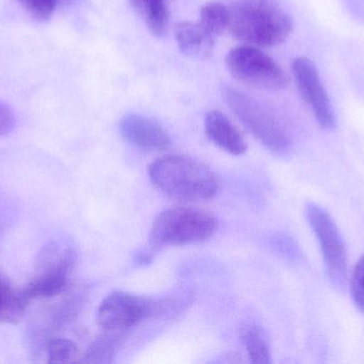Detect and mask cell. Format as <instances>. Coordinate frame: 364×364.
I'll return each instance as SVG.
<instances>
[{
	"label": "cell",
	"instance_id": "6da1fadb",
	"mask_svg": "<svg viewBox=\"0 0 364 364\" xmlns=\"http://www.w3.org/2000/svg\"><path fill=\"white\" fill-rule=\"evenodd\" d=\"M228 9V31L246 45L277 46L292 33V19L277 0H237Z\"/></svg>",
	"mask_w": 364,
	"mask_h": 364
},
{
	"label": "cell",
	"instance_id": "7a4b0ae2",
	"mask_svg": "<svg viewBox=\"0 0 364 364\" xmlns=\"http://www.w3.org/2000/svg\"><path fill=\"white\" fill-rule=\"evenodd\" d=\"M151 183L166 196L179 201L210 200L218 194L215 173L201 162L184 155H168L149 167Z\"/></svg>",
	"mask_w": 364,
	"mask_h": 364
},
{
	"label": "cell",
	"instance_id": "3957f363",
	"mask_svg": "<svg viewBox=\"0 0 364 364\" xmlns=\"http://www.w3.org/2000/svg\"><path fill=\"white\" fill-rule=\"evenodd\" d=\"M218 229V222L207 212L193 207H173L162 212L151 227V251L164 246L186 245L207 241Z\"/></svg>",
	"mask_w": 364,
	"mask_h": 364
},
{
	"label": "cell",
	"instance_id": "277c9868",
	"mask_svg": "<svg viewBox=\"0 0 364 364\" xmlns=\"http://www.w3.org/2000/svg\"><path fill=\"white\" fill-rule=\"evenodd\" d=\"M223 100L257 140L273 153L284 155L291 150V139L277 118L256 98L226 85Z\"/></svg>",
	"mask_w": 364,
	"mask_h": 364
},
{
	"label": "cell",
	"instance_id": "5b68a950",
	"mask_svg": "<svg viewBox=\"0 0 364 364\" xmlns=\"http://www.w3.org/2000/svg\"><path fill=\"white\" fill-rule=\"evenodd\" d=\"M227 68L240 83L263 91H278L289 83L282 66L259 47L242 45L229 51Z\"/></svg>",
	"mask_w": 364,
	"mask_h": 364
},
{
	"label": "cell",
	"instance_id": "8992f818",
	"mask_svg": "<svg viewBox=\"0 0 364 364\" xmlns=\"http://www.w3.org/2000/svg\"><path fill=\"white\" fill-rule=\"evenodd\" d=\"M305 213L318 239L329 279L333 286L343 288L348 277V251L339 228L328 212L316 203H308Z\"/></svg>",
	"mask_w": 364,
	"mask_h": 364
},
{
	"label": "cell",
	"instance_id": "52a82bcc",
	"mask_svg": "<svg viewBox=\"0 0 364 364\" xmlns=\"http://www.w3.org/2000/svg\"><path fill=\"white\" fill-rule=\"evenodd\" d=\"M155 301L126 292H113L100 303L97 321L106 331L126 333L155 313Z\"/></svg>",
	"mask_w": 364,
	"mask_h": 364
},
{
	"label": "cell",
	"instance_id": "ba28073f",
	"mask_svg": "<svg viewBox=\"0 0 364 364\" xmlns=\"http://www.w3.org/2000/svg\"><path fill=\"white\" fill-rule=\"evenodd\" d=\"M292 72L299 94L311 109L318 125L324 130H333L337 119L316 64L309 58L299 56L293 60Z\"/></svg>",
	"mask_w": 364,
	"mask_h": 364
},
{
	"label": "cell",
	"instance_id": "9c48e42d",
	"mask_svg": "<svg viewBox=\"0 0 364 364\" xmlns=\"http://www.w3.org/2000/svg\"><path fill=\"white\" fill-rule=\"evenodd\" d=\"M119 132L128 143L144 151H162L171 145L168 132L144 115H124L119 121Z\"/></svg>",
	"mask_w": 364,
	"mask_h": 364
},
{
	"label": "cell",
	"instance_id": "30bf717a",
	"mask_svg": "<svg viewBox=\"0 0 364 364\" xmlns=\"http://www.w3.org/2000/svg\"><path fill=\"white\" fill-rule=\"evenodd\" d=\"M205 132L209 140L231 155H242L247 150V141L242 132L220 111L205 115Z\"/></svg>",
	"mask_w": 364,
	"mask_h": 364
},
{
	"label": "cell",
	"instance_id": "8fae6325",
	"mask_svg": "<svg viewBox=\"0 0 364 364\" xmlns=\"http://www.w3.org/2000/svg\"><path fill=\"white\" fill-rule=\"evenodd\" d=\"M175 38L181 53L196 60L210 58L215 46V38L199 23L181 21L175 28Z\"/></svg>",
	"mask_w": 364,
	"mask_h": 364
},
{
	"label": "cell",
	"instance_id": "7c38bea8",
	"mask_svg": "<svg viewBox=\"0 0 364 364\" xmlns=\"http://www.w3.org/2000/svg\"><path fill=\"white\" fill-rule=\"evenodd\" d=\"M70 274L64 269H38L23 291L30 299L59 296L68 288Z\"/></svg>",
	"mask_w": 364,
	"mask_h": 364
},
{
	"label": "cell",
	"instance_id": "4fadbf2b",
	"mask_svg": "<svg viewBox=\"0 0 364 364\" xmlns=\"http://www.w3.org/2000/svg\"><path fill=\"white\" fill-rule=\"evenodd\" d=\"M31 299L25 291L17 290L0 271V323H17L27 310Z\"/></svg>",
	"mask_w": 364,
	"mask_h": 364
},
{
	"label": "cell",
	"instance_id": "5bb4252c",
	"mask_svg": "<svg viewBox=\"0 0 364 364\" xmlns=\"http://www.w3.org/2000/svg\"><path fill=\"white\" fill-rule=\"evenodd\" d=\"M130 4L154 36H166L170 24L168 0H130Z\"/></svg>",
	"mask_w": 364,
	"mask_h": 364
},
{
	"label": "cell",
	"instance_id": "9a60e30c",
	"mask_svg": "<svg viewBox=\"0 0 364 364\" xmlns=\"http://www.w3.org/2000/svg\"><path fill=\"white\" fill-rule=\"evenodd\" d=\"M125 333L106 331L95 340L83 356L85 363H111L119 352Z\"/></svg>",
	"mask_w": 364,
	"mask_h": 364
},
{
	"label": "cell",
	"instance_id": "2e32d148",
	"mask_svg": "<svg viewBox=\"0 0 364 364\" xmlns=\"http://www.w3.org/2000/svg\"><path fill=\"white\" fill-rule=\"evenodd\" d=\"M242 341L250 361L255 364L272 363L271 350L267 336L257 325H245L241 331Z\"/></svg>",
	"mask_w": 364,
	"mask_h": 364
},
{
	"label": "cell",
	"instance_id": "e0dca14e",
	"mask_svg": "<svg viewBox=\"0 0 364 364\" xmlns=\"http://www.w3.org/2000/svg\"><path fill=\"white\" fill-rule=\"evenodd\" d=\"M199 24L216 38L228 31L229 9L220 2H207L199 13Z\"/></svg>",
	"mask_w": 364,
	"mask_h": 364
},
{
	"label": "cell",
	"instance_id": "ac0fdd59",
	"mask_svg": "<svg viewBox=\"0 0 364 364\" xmlns=\"http://www.w3.org/2000/svg\"><path fill=\"white\" fill-rule=\"evenodd\" d=\"M48 363H77L80 357L78 346L68 339H53L47 345Z\"/></svg>",
	"mask_w": 364,
	"mask_h": 364
},
{
	"label": "cell",
	"instance_id": "d6986e66",
	"mask_svg": "<svg viewBox=\"0 0 364 364\" xmlns=\"http://www.w3.org/2000/svg\"><path fill=\"white\" fill-rule=\"evenodd\" d=\"M33 19L46 21L58 6L68 4L74 0H17Z\"/></svg>",
	"mask_w": 364,
	"mask_h": 364
},
{
	"label": "cell",
	"instance_id": "ffe728a7",
	"mask_svg": "<svg viewBox=\"0 0 364 364\" xmlns=\"http://www.w3.org/2000/svg\"><path fill=\"white\" fill-rule=\"evenodd\" d=\"M350 294L355 306L364 312V256L358 261L352 278H350Z\"/></svg>",
	"mask_w": 364,
	"mask_h": 364
},
{
	"label": "cell",
	"instance_id": "44dd1931",
	"mask_svg": "<svg viewBox=\"0 0 364 364\" xmlns=\"http://www.w3.org/2000/svg\"><path fill=\"white\" fill-rule=\"evenodd\" d=\"M14 113L10 107L0 102V137L6 136L14 128Z\"/></svg>",
	"mask_w": 364,
	"mask_h": 364
},
{
	"label": "cell",
	"instance_id": "7402d4cb",
	"mask_svg": "<svg viewBox=\"0 0 364 364\" xmlns=\"http://www.w3.org/2000/svg\"><path fill=\"white\" fill-rule=\"evenodd\" d=\"M6 220L8 218H6V202H2L0 199V233L6 229Z\"/></svg>",
	"mask_w": 364,
	"mask_h": 364
}]
</instances>
